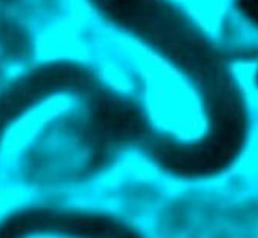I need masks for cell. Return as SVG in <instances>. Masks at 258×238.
<instances>
[{
	"mask_svg": "<svg viewBox=\"0 0 258 238\" xmlns=\"http://www.w3.org/2000/svg\"><path fill=\"white\" fill-rule=\"evenodd\" d=\"M238 5L241 13L258 27V0H240Z\"/></svg>",
	"mask_w": 258,
	"mask_h": 238,
	"instance_id": "2",
	"label": "cell"
},
{
	"mask_svg": "<svg viewBox=\"0 0 258 238\" xmlns=\"http://www.w3.org/2000/svg\"><path fill=\"white\" fill-rule=\"evenodd\" d=\"M0 51L10 61L28 59L33 53L30 33L5 7L0 8Z\"/></svg>",
	"mask_w": 258,
	"mask_h": 238,
	"instance_id": "1",
	"label": "cell"
},
{
	"mask_svg": "<svg viewBox=\"0 0 258 238\" xmlns=\"http://www.w3.org/2000/svg\"><path fill=\"white\" fill-rule=\"evenodd\" d=\"M2 78H4V67H2V62H0V82H2Z\"/></svg>",
	"mask_w": 258,
	"mask_h": 238,
	"instance_id": "4",
	"label": "cell"
},
{
	"mask_svg": "<svg viewBox=\"0 0 258 238\" xmlns=\"http://www.w3.org/2000/svg\"><path fill=\"white\" fill-rule=\"evenodd\" d=\"M19 2V0H0V5H2V7H13L14 4H17Z\"/></svg>",
	"mask_w": 258,
	"mask_h": 238,
	"instance_id": "3",
	"label": "cell"
}]
</instances>
